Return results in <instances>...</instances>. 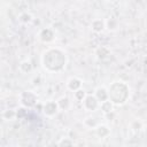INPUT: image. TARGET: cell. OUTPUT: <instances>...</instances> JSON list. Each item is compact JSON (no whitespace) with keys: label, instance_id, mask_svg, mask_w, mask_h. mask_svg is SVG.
<instances>
[{"label":"cell","instance_id":"cell-1","mask_svg":"<svg viewBox=\"0 0 147 147\" xmlns=\"http://www.w3.org/2000/svg\"><path fill=\"white\" fill-rule=\"evenodd\" d=\"M42 67L49 72H57L64 69L67 64V55L60 48H48L41 55Z\"/></svg>","mask_w":147,"mask_h":147},{"label":"cell","instance_id":"cell-2","mask_svg":"<svg viewBox=\"0 0 147 147\" xmlns=\"http://www.w3.org/2000/svg\"><path fill=\"white\" fill-rule=\"evenodd\" d=\"M108 94H109V100L114 105L116 106L124 105L127 101L130 94L129 85L122 80L113 82L108 87Z\"/></svg>","mask_w":147,"mask_h":147},{"label":"cell","instance_id":"cell-3","mask_svg":"<svg viewBox=\"0 0 147 147\" xmlns=\"http://www.w3.org/2000/svg\"><path fill=\"white\" fill-rule=\"evenodd\" d=\"M20 101H21V103H22L23 107H25V108H32V107H34L37 105L38 98H37V95L32 91H24L20 95Z\"/></svg>","mask_w":147,"mask_h":147},{"label":"cell","instance_id":"cell-4","mask_svg":"<svg viewBox=\"0 0 147 147\" xmlns=\"http://www.w3.org/2000/svg\"><path fill=\"white\" fill-rule=\"evenodd\" d=\"M82 103H83V107L86 111H95L100 107V102L95 98L94 94L93 95L92 94H86V96L84 98Z\"/></svg>","mask_w":147,"mask_h":147},{"label":"cell","instance_id":"cell-5","mask_svg":"<svg viewBox=\"0 0 147 147\" xmlns=\"http://www.w3.org/2000/svg\"><path fill=\"white\" fill-rule=\"evenodd\" d=\"M60 107L57 101H47L44 106H42V111L47 117H53L57 114Z\"/></svg>","mask_w":147,"mask_h":147},{"label":"cell","instance_id":"cell-6","mask_svg":"<svg viewBox=\"0 0 147 147\" xmlns=\"http://www.w3.org/2000/svg\"><path fill=\"white\" fill-rule=\"evenodd\" d=\"M39 39L42 41V42H51L54 40V31L49 28H46V29H42L40 32H39Z\"/></svg>","mask_w":147,"mask_h":147},{"label":"cell","instance_id":"cell-7","mask_svg":"<svg viewBox=\"0 0 147 147\" xmlns=\"http://www.w3.org/2000/svg\"><path fill=\"white\" fill-rule=\"evenodd\" d=\"M94 95L99 100V102L101 103V102H103V101H106V100L109 99L108 88H106V87H98L95 90V92H94Z\"/></svg>","mask_w":147,"mask_h":147},{"label":"cell","instance_id":"cell-8","mask_svg":"<svg viewBox=\"0 0 147 147\" xmlns=\"http://www.w3.org/2000/svg\"><path fill=\"white\" fill-rule=\"evenodd\" d=\"M67 87L72 91V92H76L77 90L82 88V80L77 77H71L68 82H67Z\"/></svg>","mask_w":147,"mask_h":147},{"label":"cell","instance_id":"cell-9","mask_svg":"<svg viewBox=\"0 0 147 147\" xmlns=\"http://www.w3.org/2000/svg\"><path fill=\"white\" fill-rule=\"evenodd\" d=\"M95 133L99 138H107L110 134V129L105 124H99L95 126Z\"/></svg>","mask_w":147,"mask_h":147},{"label":"cell","instance_id":"cell-10","mask_svg":"<svg viewBox=\"0 0 147 147\" xmlns=\"http://www.w3.org/2000/svg\"><path fill=\"white\" fill-rule=\"evenodd\" d=\"M105 26H106V23H105L102 20H94V21L92 22V24H91L92 30H93L94 32H96V33L101 32V31L105 29Z\"/></svg>","mask_w":147,"mask_h":147},{"label":"cell","instance_id":"cell-11","mask_svg":"<svg viewBox=\"0 0 147 147\" xmlns=\"http://www.w3.org/2000/svg\"><path fill=\"white\" fill-rule=\"evenodd\" d=\"M113 106H114V103H113L109 99L100 103V108H101V110H102L105 114H109V113H111V111H113Z\"/></svg>","mask_w":147,"mask_h":147},{"label":"cell","instance_id":"cell-12","mask_svg":"<svg viewBox=\"0 0 147 147\" xmlns=\"http://www.w3.org/2000/svg\"><path fill=\"white\" fill-rule=\"evenodd\" d=\"M2 118L6 119V121H11V119L16 118V111L10 110V109L5 110V111L2 113Z\"/></svg>","mask_w":147,"mask_h":147},{"label":"cell","instance_id":"cell-13","mask_svg":"<svg viewBox=\"0 0 147 147\" xmlns=\"http://www.w3.org/2000/svg\"><path fill=\"white\" fill-rule=\"evenodd\" d=\"M57 103H59V107H60V109L67 110V109L69 108L70 101H69V99H68L67 96H63V98H61V99L57 101Z\"/></svg>","mask_w":147,"mask_h":147},{"label":"cell","instance_id":"cell-14","mask_svg":"<svg viewBox=\"0 0 147 147\" xmlns=\"http://www.w3.org/2000/svg\"><path fill=\"white\" fill-rule=\"evenodd\" d=\"M106 25H107V29H108V30L115 31V30L117 29L118 23H117V21H116L115 18H109V20L106 22Z\"/></svg>","mask_w":147,"mask_h":147},{"label":"cell","instance_id":"cell-15","mask_svg":"<svg viewBox=\"0 0 147 147\" xmlns=\"http://www.w3.org/2000/svg\"><path fill=\"white\" fill-rule=\"evenodd\" d=\"M96 54H99V55H98L99 59H105V57H107V56L110 54V52H109V49L106 48V47H100V48H98Z\"/></svg>","mask_w":147,"mask_h":147},{"label":"cell","instance_id":"cell-16","mask_svg":"<svg viewBox=\"0 0 147 147\" xmlns=\"http://www.w3.org/2000/svg\"><path fill=\"white\" fill-rule=\"evenodd\" d=\"M32 69V65L29 61H23L21 64H20V70L23 71V72H30Z\"/></svg>","mask_w":147,"mask_h":147},{"label":"cell","instance_id":"cell-17","mask_svg":"<svg viewBox=\"0 0 147 147\" xmlns=\"http://www.w3.org/2000/svg\"><path fill=\"white\" fill-rule=\"evenodd\" d=\"M74 96H75V99L76 100H78V101H83L84 100V98L86 96V93H85V91L84 90H82V88H79V90H77L76 92H74Z\"/></svg>","mask_w":147,"mask_h":147},{"label":"cell","instance_id":"cell-18","mask_svg":"<svg viewBox=\"0 0 147 147\" xmlns=\"http://www.w3.org/2000/svg\"><path fill=\"white\" fill-rule=\"evenodd\" d=\"M75 142L70 138H61V140L57 142V146H74Z\"/></svg>","mask_w":147,"mask_h":147},{"label":"cell","instance_id":"cell-19","mask_svg":"<svg viewBox=\"0 0 147 147\" xmlns=\"http://www.w3.org/2000/svg\"><path fill=\"white\" fill-rule=\"evenodd\" d=\"M25 116H28V110H26L25 107H23V108H18V109L16 110V118L21 119V118H24Z\"/></svg>","mask_w":147,"mask_h":147},{"label":"cell","instance_id":"cell-20","mask_svg":"<svg viewBox=\"0 0 147 147\" xmlns=\"http://www.w3.org/2000/svg\"><path fill=\"white\" fill-rule=\"evenodd\" d=\"M18 20H20L21 22H23V23H28V22L31 21V15L28 14V13H22V14L20 15Z\"/></svg>","mask_w":147,"mask_h":147},{"label":"cell","instance_id":"cell-21","mask_svg":"<svg viewBox=\"0 0 147 147\" xmlns=\"http://www.w3.org/2000/svg\"><path fill=\"white\" fill-rule=\"evenodd\" d=\"M146 134H147V127H146Z\"/></svg>","mask_w":147,"mask_h":147}]
</instances>
